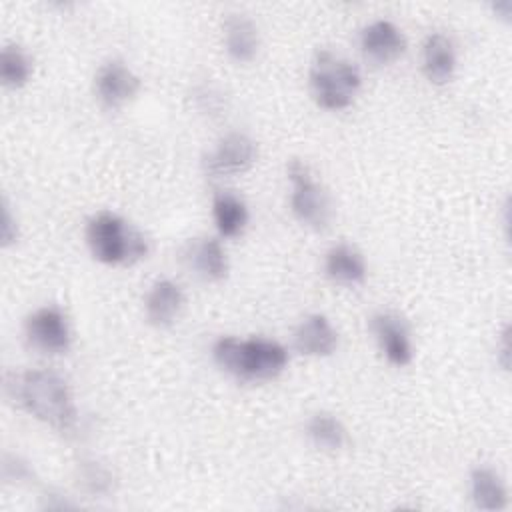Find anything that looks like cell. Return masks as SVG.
<instances>
[{
	"label": "cell",
	"mask_w": 512,
	"mask_h": 512,
	"mask_svg": "<svg viewBox=\"0 0 512 512\" xmlns=\"http://www.w3.org/2000/svg\"><path fill=\"white\" fill-rule=\"evenodd\" d=\"M8 400L58 432H70L78 420V408L70 384L54 370L32 368L4 374Z\"/></svg>",
	"instance_id": "1"
},
{
	"label": "cell",
	"mask_w": 512,
	"mask_h": 512,
	"mask_svg": "<svg viewBox=\"0 0 512 512\" xmlns=\"http://www.w3.org/2000/svg\"><path fill=\"white\" fill-rule=\"evenodd\" d=\"M214 364L242 382L274 380L288 366L286 348L270 338L222 336L212 346Z\"/></svg>",
	"instance_id": "2"
},
{
	"label": "cell",
	"mask_w": 512,
	"mask_h": 512,
	"mask_svg": "<svg viewBox=\"0 0 512 512\" xmlns=\"http://www.w3.org/2000/svg\"><path fill=\"white\" fill-rule=\"evenodd\" d=\"M86 244L94 260L106 266H132L146 258V236L114 212H98L86 222Z\"/></svg>",
	"instance_id": "3"
},
{
	"label": "cell",
	"mask_w": 512,
	"mask_h": 512,
	"mask_svg": "<svg viewBox=\"0 0 512 512\" xmlns=\"http://www.w3.org/2000/svg\"><path fill=\"white\" fill-rule=\"evenodd\" d=\"M308 84L320 108L338 112L352 106L362 88V76L350 60L330 50H318L310 64Z\"/></svg>",
	"instance_id": "4"
},
{
	"label": "cell",
	"mask_w": 512,
	"mask_h": 512,
	"mask_svg": "<svg viewBox=\"0 0 512 512\" xmlns=\"http://www.w3.org/2000/svg\"><path fill=\"white\" fill-rule=\"evenodd\" d=\"M286 176L292 186L290 210L294 218L312 230H326L332 222V202L324 184L310 166L298 158L288 162Z\"/></svg>",
	"instance_id": "5"
},
{
	"label": "cell",
	"mask_w": 512,
	"mask_h": 512,
	"mask_svg": "<svg viewBox=\"0 0 512 512\" xmlns=\"http://www.w3.org/2000/svg\"><path fill=\"white\" fill-rule=\"evenodd\" d=\"M24 336L32 348L44 354H66L72 346L70 322L56 304H46L30 312L24 320Z\"/></svg>",
	"instance_id": "6"
},
{
	"label": "cell",
	"mask_w": 512,
	"mask_h": 512,
	"mask_svg": "<svg viewBox=\"0 0 512 512\" xmlns=\"http://www.w3.org/2000/svg\"><path fill=\"white\" fill-rule=\"evenodd\" d=\"M258 158V146L256 142L242 134V132H230L224 138L218 140L216 148L208 152L202 160L204 172L212 178L242 174Z\"/></svg>",
	"instance_id": "7"
},
{
	"label": "cell",
	"mask_w": 512,
	"mask_h": 512,
	"mask_svg": "<svg viewBox=\"0 0 512 512\" xmlns=\"http://www.w3.org/2000/svg\"><path fill=\"white\" fill-rule=\"evenodd\" d=\"M180 258L188 272H192L198 280L216 284L228 276L230 264L224 246L220 240L210 236L190 238L180 252Z\"/></svg>",
	"instance_id": "8"
},
{
	"label": "cell",
	"mask_w": 512,
	"mask_h": 512,
	"mask_svg": "<svg viewBox=\"0 0 512 512\" xmlns=\"http://www.w3.org/2000/svg\"><path fill=\"white\" fill-rule=\"evenodd\" d=\"M140 88V76L120 60L104 62L94 74V94L106 108H120L132 102Z\"/></svg>",
	"instance_id": "9"
},
{
	"label": "cell",
	"mask_w": 512,
	"mask_h": 512,
	"mask_svg": "<svg viewBox=\"0 0 512 512\" xmlns=\"http://www.w3.org/2000/svg\"><path fill=\"white\" fill-rule=\"evenodd\" d=\"M370 330L392 366H408L414 358L410 330L406 320L396 312H378L370 318Z\"/></svg>",
	"instance_id": "10"
},
{
	"label": "cell",
	"mask_w": 512,
	"mask_h": 512,
	"mask_svg": "<svg viewBox=\"0 0 512 512\" xmlns=\"http://www.w3.org/2000/svg\"><path fill=\"white\" fill-rule=\"evenodd\" d=\"M404 50L406 38L390 20H374L360 32V52L374 66H388L396 62Z\"/></svg>",
	"instance_id": "11"
},
{
	"label": "cell",
	"mask_w": 512,
	"mask_h": 512,
	"mask_svg": "<svg viewBox=\"0 0 512 512\" xmlns=\"http://www.w3.org/2000/svg\"><path fill=\"white\" fill-rule=\"evenodd\" d=\"M184 300L186 298L180 284L170 278L156 280L144 296L146 320L154 328H170L178 320L184 308Z\"/></svg>",
	"instance_id": "12"
},
{
	"label": "cell",
	"mask_w": 512,
	"mask_h": 512,
	"mask_svg": "<svg viewBox=\"0 0 512 512\" xmlns=\"http://www.w3.org/2000/svg\"><path fill=\"white\" fill-rule=\"evenodd\" d=\"M294 348L312 358L330 356L338 348V330L324 314H310L294 330Z\"/></svg>",
	"instance_id": "13"
},
{
	"label": "cell",
	"mask_w": 512,
	"mask_h": 512,
	"mask_svg": "<svg viewBox=\"0 0 512 512\" xmlns=\"http://www.w3.org/2000/svg\"><path fill=\"white\" fill-rule=\"evenodd\" d=\"M222 40L234 62H252L260 50L258 26L246 14H228L222 22Z\"/></svg>",
	"instance_id": "14"
},
{
	"label": "cell",
	"mask_w": 512,
	"mask_h": 512,
	"mask_svg": "<svg viewBox=\"0 0 512 512\" xmlns=\"http://www.w3.org/2000/svg\"><path fill=\"white\" fill-rule=\"evenodd\" d=\"M422 72L428 82L442 86L454 78L456 50L446 34L434 32L422 44Z\"/></svg>",
	"instance_id": "15"
},
{
	"label": "cell",
	"mask_w": 512,
	"mask_h": 512,
	"mask_svg": "<svg viewBox=\"0 0 512 512\" xmlns=\"http://www.w3.org/2000/svg\"><path fill=\"white\" fill-rule=\"evenodd\" d=\"M324 272L332 282L354 286L366 280L368 266L364 254L356 246L340 242L324 254Z\"/></svg>",
	"instance_id": "16"
},
{
	"label": "cell",
	"mask_w": 512,
	"mask_h": 512,
	"mask_svg": "<svg viewBox=\"0 0 512 512\" xmlns=\"http://www.w3.org/2000/svg\"><path fill=\"white\" fill-rule=\"evenodd\" d=\"M470 498L478 510H504L508 506V490L502 476L490 466H476L470 472Z\"/></svg>",
	"instance_id": "17"
},
{
	"label": "cell",
	"mask_w": 512,
	"mask_h": 512,
	"mask_svg": "<svg viewBox=\"0 0 512 512\" xmlns=\"http://www.w3.org/2000/svg\"><path fill=\"white\" fill-rule=\"evenodd\" d=\"M212 218L222 238H236L248 226V206L232 190H218L212 196Z\"/></svg>",
	"instance_id": "18"
},
{
	"label": "cell",
	"mask_w": 512,
	"mask_h": 512,
	"mask_svg": "<svg viewBox=\"0 0 512 512\" xmlns=\"http://www.w3.org/2000/svg\"><path fill=\"white\" fill-rule=\"evenodd\" d=\"M308 440L324 452H340L348 446V430L336 414L316 412L306 422Z\"/></svg>",
	"instance_id": "19"
},
{
	"label": "cell",
	"mask_w": 512,
	"mask_h": 512,
	"mask_svg": "<svg viewBox=\"0 0 512 512\" xmlns=\"http://www.w3.org/2000/svg\"><path fill=\"white\" fill-rule=\"evenodd\" d=\"M32 76V60L18 44H4L0 52V80L6 88H22Z\"/></svg>",
	"instance_id": "20"
},
{
	"label": "cell",
	"mask_w": 512,
	"mask_h": 512,
	"mask_svg": "<svg viewBox=\"0 0 512 512\" xmlns=\"http://www.w3.org/2000/svg\"><path fill=\"white\" fill-rule=\"evenodd\" d=\"M82 482L94 494H104L112 490V474L98 462L82 464Z\"/></svg>",
	"instance_id": "21"
},
{
	"label": "cell",
	"mask_w": 512,
	"mask_h": 512,
	"mask_svg": "<svg viewBox=\"0 0 512 512\" xmlns=\"http://www.w3.org/2000/svg\"><path fill=\"white\" fill-rule=\"evenodd\" d=\"M0 242H2V248H10L18 242L20 238V226H18V220L16 216L12 214L10 210V204L8 200L4 198V208H2V230H0Z\"/></svg>",
	"instance_id": "22"
},
{
	"label": "cell",
	"mask_w": 512,
	"mask_h": 512,
	"mask_svg": "<svg viewBox=\"0 0 512 512\" xmlns=\"http://www.w3.org/2000/svg\"><path fill=\"white\" fill-rule=\"evenodd\" d=\"M4 478L6 480H28L32 478V470L18 456H4Z\"/></svg>",
	"instance_id": "23"
},
{
	"label": "cell",
	"mask_w": 512,
	"mask_h": 512,
	"mask_svg": "<svg viewBox=\"0 0 512 512\" xmlns=\"http://www.w3.org/2000/svg\"><path fill=\"white\" fill-rule=\"evenodd\" d=\"M498 364L504 368V370H510V330L508 326L504 328V332L500 334V344H498Z\"/></svg>",
	"instance_id": "24"
},
{
	"label": "cell",
	"mask_w": 512,
	"mask_h": 512,
	"mask_svg": "<svg viewBox=\"0 0 512 512\" xmlns=\"http://www.w3.org/2000/svg\"><path fill=\"white\" fill-rule=\"evenodd\" d=\"M492 10H494V14L498 16V18H502V20H510V16H512V2L510 0H502V2H496V4H492Z\"/></svg>",
	"instance_id": "25"
}]
</instances>
